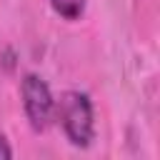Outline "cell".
I'll return each instance as SVG.
<instances>
[{
    "label": "cell",
    "instance_id": "cell-1",
    "mask_svg": "<svg viewBox=\"0 0 160 160\" xmlns=\"http://www.w3.org/2000/svg\"><path fill=\"white\" fill-rule=\"evenodd\" d=\"M55 110H58V118H60V125H62L68 140L72 145H78V148H88L90 140H92V132H95L90 98L85 92L68 90L58 100V108Z\"/></svg>",
    "mask_w": 160,
    "mask_h": 160
},
{
    "label": "cell",
    "instance_id": "cell-2",
    "mask_svg": "<svg viewBox=\"0 0 160 160\" xmlns=\"http://www.w3.org/2000/svg\"><path fill=\"white\" fill-rule=\"evenodd\" d=\"M22 108H25V115L35 132H42L50 125L52 112H55V100L42 78H38V75L22 78Z\"/></svg>",
    "mask_w": 160,
    "mask_h": 160
},
{
    "label": "cell",
    "instance_id": "cell-3",
    "mask_svg": "<svg viewBox=\"0 0 160 160\" xmlns=\"http://www.w3.org/2000/svg\"><path fill=\"white\" fill-rule=\"evenodd\" d=\"M52 10L65 20H78L85 10V0H50Z\"/></svg>",
    "mask_w": 160,
    "mask_h": 160
},
{
    "label": "cell",
    "instance_id": "cell-4",
    "mask_svg": "<svg viewBox=\"0 0 160 160\" xmlns=\"http://www.w3.org/2000/svg\"><path fill=\"white\" fill-rule=\"evenodd\" d=\"M8 158H12V150H10L8 140H5V135L0 132V160H8Z\"/></svg>",
    "mask_w": 160,
    "mask_h": 160
}]
</instances>
